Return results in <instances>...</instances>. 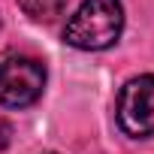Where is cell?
I'll return each instance as SVG.
<instances>
[{
	"label": "cell",
	"mask_w": 154,
	"mask_h": 154,
	"mask_svg": "<svg viewBox=\"0 0 154 154\" xmlns=\"http://www.w3.org/2000/svg\"><path fill=\"white\" fill-rule=\"evenodd\" d=\"M45 85V66L27 54H9L0 60V103L21 109L39 100Z\"/></svg>",
	"instance_id": "2"
},
{
	"label": "cell",
	"mask_w": 154,
	"mask_h": 154,
	"mask_svg": "<svg viewBox=\"0 0 154 154\" xmlns=\"http://www.w3.org/2000/svg\"><path fill=\"white\" fill-rule=\"evenodd\" d=\"M121 27H124L121 0H82L79 12L69 18L63 30V39L75 48L100 51L121 36Z\"/></svg>",
	"instance_id": "1"
},
{
	"label": "cell",
	"mask_w": 154,
	"mask_h": 154,
	"mask_svg": "<svg viewBox=\"0 0 154 154\" xmlns=\"http://www.w3.org/2000/svg\"><path fill=\"white\" fill-rule=\"evenodd\" d=\"M118 124L130 136H151L154 133V75L130 79L118 94Z\"/></svg>",
	"instance_id": "3"
},
{
	"label": "cell",
	"mask_w": 154,
	"mask_h": 154,
	"mask_svg": "<svg viewBox=\"0 0 154 154\" xmlns=\"http://www.w3.org/2000/svg\"><path fill=\"white\" fill-rule=\"evenodd\" d=\"M18 3H21V9H24L30 18H36V21H51V18H57V15L63 12L66 0H18Z\"/></svg>",
	"instance_id": "4"
}]
</instances>
